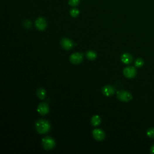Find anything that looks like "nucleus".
Wrapping results in <instances>:
<instances>
[{"label": "nucleus", "mask_w": 154, "mask_h": 154, "mask_svg": "<svg viewBox=\"0 0 154 154\" xmlns=\"http://www.w3.org/2000/svg\"><path fill=\"white\" fill-rule=\"evenodd\" d=\"M146 134L149 138L154 139V128L148 129L146 132Z\"/></svg>", "instance_id": "a211bd4d"}, {"label": "nucleus", "mask_w": 154, "mask_h": 154, "mask_svg": "<svg viewBox=\"0 0 154 154\" xmlns=\"http://www.w3.org/2000/svg\"><path fill=\"white\" fill-rule=\"evenodd\" d=\"M80 14V11L76 8H73L70 11V15L73 18H76Z\"/></svg>", "instance_id": "2eb2a0df"}, {"label": "nucleus", "mask_w": 154, "mask_h": 154, "mask_svg": "<svg viewBox=\"0 0 154 154\" xmlns=\"http://www.w3.org/2000/svg\"><path fill=\"white\" fill-rule=\"evenodd\" d=\"M150 152V153H151L152 154H154V144L151 146Z\"/></svg>", "instance_id": "aec40b11"}, {"label": "nucleus", "mask_w": 154, "mask_h": 154, "mask_svg": "<svg viewBox=\"0 0 154 154\" xmlns=\"http://www.w3.org/2000/svg\"><path fill=\"white\" fill-rule=\"evenodd\" d=\"M85 56L89 60H94L97 57V54L96 52L90 50V51H88L87 52H86Z\"/></svg>", "instance_id": "ddd939ff"}, {"label": "nucleus", "mask_w": 154, "mask_h": 154, "mask_svg": "<svg viewBox=\"0 0 154 154\" xmlns=\"http://www.w3.org/2000/svg\"><path fill=\"white\" fill-rule=\"evenodd\" d=\"M42 145L43 148L47 150H52L55 146H56V142L51 137H45L42 140Z\"/></svg>", "instance_id": "7ed1b4c3"}, {"label": "nucleus", "mask_w": 154, "mask_h": 154, "mask_svg": "<svg viewBox=\"0 0 154 154\" xmlns=\"http://www.w3.org/2000/svg\"><path fill=\"white\" fill-rule=\"evenodd\" d=\"M116 89L111 85H107L103 87L102 89V93L106 96H111L114 94Z\"/></svg>", "instance_id": "1a4fd4ad"}, {"label": "nucleus", "mask_w": 154, "mask_h": 154, "mask_svg": "<svg viewBox=\"0 0 154 154\" xmlns=\"http://www.w3.org/2000/svg\"><path fill=\"white\" fill-rule=\"evenodd\" d=\"M92 134L94 138L97 141H102L105 138V132L101 129H95L92 132Z\"/></svg>", "instance_id": "423d86ee"}, {"label": "nucleus", "mask_w": 154, "mask_h": 154, "mask_svg": "<svg viewBox=\"0 0 154 154\" xmlns=\"http://www.w3.org/2000/svg\"><path fill=\"white\" fill-rule=\"evenodd\" d=\"M124 75L127 78H134L137 75V70L133 66H128L125 68L123 71Z\"/></svg>", "instance_id": "20e7f679"}, {"label": "nucleus", "mask_w": 154, "mask_h": 154, "mask_svg": "<svg viewBox=\"0 0 154 154\" xmlns=\"http://www.w3.org/2000/svg\"><path fill=\"white\" fill-rule=\"evenodd\" d=\"M121 61L126 64H129L133 61V57L129 53H124L121 56Z\"/></svg>", "instance_id": "9b49d317"}, {"label": "nucleus", "mask_w": 154, "mask_h": 154, "mask_svg": "<svg viewBox=\"0 0 154 154\" xmlns=\"http://www.w3.org/2000/svg\"><path fill=\"white\" fill-rule=\"evenodd\" d=\"M70 61L74 64H78L81 63L83 60V54L80 52H75L72 54L69 58Z\"/></svg>", "instance_id": "0eeeda50"}, {"label": "nucleus", "mask_w": 154, "mask_h": 154, "mask_svg": "<svg viewBox=\"0 0 154 154\" xmlns=\"http://www.w3.org/2000/svg\"><path fill=\"white\" fill-rule=\"evenodd\" d=\"M60 44L61 47L66 50H70L73 48L74 45H76L71 39L67 37H64L61 39Z\"/></svg>", "instance_id": "39448f33"}, {"label": "nucleus", "mask_w": 154, "mask_h": 154, "mask_svg": "<svg viewBox=\"0 0 154 154\" xmlns=\"http://www.w3.org/2000/svg\"><path fill=\"white\" fill-rule=\"evenodd\" d=\"M36 129L39 134H46L50 130L51 125L48 120L40 119L36 123Z\"/></svg>", "instance_id": "f257e3e1"}, {"label": "nucleus", "mask_w": 154, "mask_h": 154, "mask_svg": "<svg viewBox=\"0 0 154 154\" xmlns=\"http://www.w3.org/2000/svg\"><path fill=\"white\" fill-rule=\"evenodd\" d=\"M49 112V108L48 104L45 102L40 103L37 107V112L41 115H45Z\"/></svg>", "instance_id": "9d476101"}, {"label": "nucleus", "mask_w": 154, "mask_h": 154, "mask_svg": "<svg viewBox=\"0 0 154 154\" xmlns=\"http://www.w3.org/2000/svg\"><path fill=\"white\" fill-rule=\"evenodd\" d=\"M144 64V61L141 58H138L135 61V66L136 68H141Z\"/></svg>", "instance_id": "dca6fc26"}, {"label": "nucleus", "mask_w": 154, "mask_h": 154, "mask_svg": "<svg viewBox=\"0 0 154 154\" xmlns=\"http://www.w3.org/2000/svg\"><path fill=\"white\" fill-rule=\"evenodd\" d=\"M35 26L36 28L40 31H43L45 30L47 27V20L43 18H39L36 19L35 22Z\"/></svg>", "instance_id": "6e6552de"}, {"label": "nucleus", "mask_w": 154, "mask_h": 154, "mask_svg": "<svg viewBox=\"0 0 154 154\" xmlns=\"http://www.w3.org/2000/svg\"><path fill=\"white\" fill-rule=\"evenodd\" d=\"M101 122V119L100 116L95 115L91 119V124L92 125L96 126H98Z\"/></svg>", "instance_id": "f8f14e48"}, {"label": "nucleus", "mask_w": 154, "mask_h": 154, "mask_svg": "<svg viewBox=\"0 0 154 154\" xmlns=\"http://www.w3.org/2000/svg\"><path fill=\"white\" fill-rule=\"evenodd\" d=\"M24 25L25 28H30L31 27V21L30 20H25L24 23Z\"/></svg>", "instance_id": "6ab92c4d"}, {"label": "nucleus", "mask_w": 154, "mask_h": 154, "mask_svg": "<svg viewBox=\"0 0 154 154\" xmlns=\"http://www.w3.org/2000/svg\"><path fill=\"white\" fill-rule=\"evenodd\" d=\"M46 95H47V92L44 89L40 88V89H37V96L39 99H40V100H43V99H45V97H46Z\"/></svg>", "instance_id": "4468645a"}, {"label": "nucleus", "mask_w": 154, "mask_h": 154, "mask_svg": "<svg viewBox=\"0 0 154 154\" xmlns=\"http://www.w3.org/2000/svg\"><path fill=\"white\" fill-rule=\"evenodd\" d=\"M117 97L122 102H129L133 99V95L127 90H121L117 92Z\"/></svg>", "instance_id": "f03ea898"}, {"label": "nucleus", "mask_w": 154, "mask_h": 154, "mask_svg": "<svg viewBox=\"0 0 154 154\" xmlns=\"http://www.w3.org/2000/svg\"><path fill=\"white\" fill-rule=\"evenodd\" d=\"M81 0H69L68 4L71 7H76L80 3Z\"/></svg>", "instance_id": "f3484780"}]
</instances>
